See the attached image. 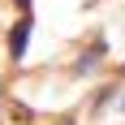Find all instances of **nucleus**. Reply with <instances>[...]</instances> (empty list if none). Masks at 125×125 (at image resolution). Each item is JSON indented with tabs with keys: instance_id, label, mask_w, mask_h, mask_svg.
Listing matches in <instances>:
<instances>
[{
	"instance_id": "nucleus-1",
	"label": "nucleus",
	"mask_w": 125,
	"mask_h": 125,
	"mask_svg": "<svg viewBox=\"0 0 125 125\" xmlns=\"http://www.w3.org/2000/svg\"><path fill=\"white\" fill-rule=\"evenodd\" d=\"M22 52H26V22L13 30V56H22Z\"/></svg>"
}]
</instances>
